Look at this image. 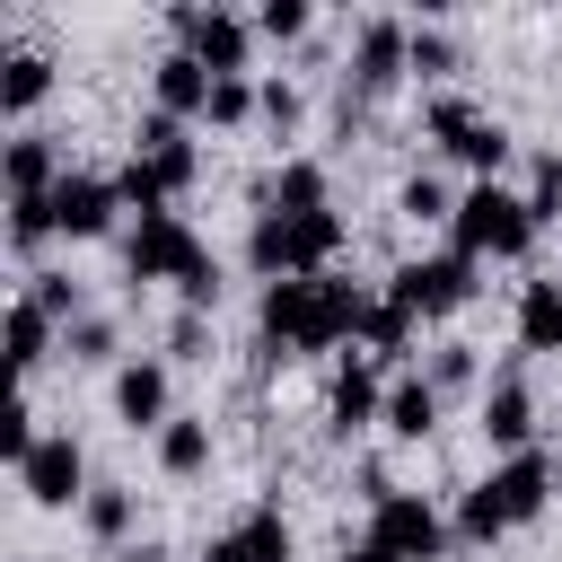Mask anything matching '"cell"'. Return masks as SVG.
<instances>
[{
	"label": "cell",
	"instance_id": "cell-1",
	"mask_svg": "<svg viewBox=\"0 0 562 562\" xmlns=\"http://www.w3.org/2000/svg\"><path fill=\"white\" fill-rule=\"evenodd\" d=\"M369 307H378V299H369L360 281H334V272L263 281V342H272V351H334V342H360Z\"/></svg>",
	"mask_w": 562,
	"mask_h": 562
},
{
	"label": "cell",
	"instance_id": "cell-36",
	"mask_svg": "<svg viewBox=\"0 0 562 562\" xmlns=\"http://www.w3.org/2000/svg\"><path fill=\"white\" fill-rule=\"evenodd\" d=\"M413 70L430 79V70H457V44L439 35V26H413Z\"/></svg>",
	"mask_w": 562,
	"mask_h": 562
},
{
	"label": "cell",
	"instance_id": "cell-25",
	"mask_svg": "<svg viewBox=\"0 0 562 562\" xmlns=\"http://www.w3.org/2000/svg\"><path fill=\"white\" fill-rule=\"evenodd\" d=\"M79 518H88L97 544H123V536H132V492H123V483H97V492L79 501Z\"/></svg>",
	"mask_w": 562,
	"mask_h": 562
},
{
	"label": "cell",
	"instance_id": "cell-26",
	"mask_svg": "<svg viewBox=\"0 0 562 562\" xmlns=\"http://www.w3.org/2000/svg\"><path fill=\"white\" fill-rule=\"evenodd\" d=\"M237 544H246V562H290V553H299V536H290L281 509H255V518L237 527Z\"/></svg>",
	"mask_w": 562,
	"mask_h": 562
},
{
	"label": "cell",
	"instance_id": "cell-16",
	"mask_svg": "<svg viewBox=\"0 0 562 562\" xmlns=\"http://www.w3.org/2000/svg\"><path fill=\"white\" fill-rule=\"evenodd\" d=\"M149 88H158V114H176V123L211 105V70H202V61L184 53V44H176V53H167V61L149 70Z\"/></svg>",
	"mask_w": 562,
	"mask_h": 562
},
{
	"label": "cell",
	"instance_id": "cell-24",
	"mask_svg": "<svg viewBox=\"0 0 562 562\" xmlns=\"http://www.w3.org/2000/svg\"><path fill=\"white\" fill-rule=\"evenodd\" d=\"M26 299H35V307H44V316H53L61 334H70L79 316H88V290H79L70 272H26Z\"/></svg>",
	"mask_w": 562,
	"mask_h": 562
},
{
	"label": "cell",
	"instance_id": "cell-32",
	"mask_svg": "<svg viewBox=\"0 0 562 562\" xmlns=\"http://www.w3.org/2000/svg\"><path fill=\"white\" fill-rule=\"evenodd\" d=\"M422 378H430L439 395H457V386H474V342H439V351L422 360Z\"/></svg>",
	"mask_w": 562,
	"mask_h": 562
},
{
	"label": "cell",
	"instance_id": "cell-38",
	"mask_svg": "<svg viewBox=\"0 0 562 562\" xmlns=\"http://www.w3.org/2000/svg\"><path fill=\"white\" fill-rule=\"evenodd\" d=\"M263 123H272V132L299 123V88H290V79H263Z\"/></svg>",
	"mask_w": 562,
	"mask_h": 562
},
{
	"label": "cell",
	"instance_id": "cell-3",
	"mask_svg": "<svg viewBox=\"0 0 562 562\" xmlns=\"http://www.w3.org/2000/svg\"><path fill=\"white\" fill-rule=\"evenodd\" d=\"M342 255V211H255L246 228V263L263 281H307Z\"/></svg>",
	"mask_w": 562,
	"mask_h": 562
},
{
	"label": "cell",
	"instance_id": "cell-37",
	"mask_svg": "<svg viewBox=\"0 0 562 562\" xmlns=\"http://www.w3.org/2000/svg\"><path fill=\"white\" fill-rule=\"evenodd\" d=\"M202 342H211V316H193V307H184V316L167 325V351H176V360H202Z\"/></svg>",
	"mask_w": 562,
	"mask_h": 562
},
{
	"label": "cell",
	"instance_id": "cell-33",
	"mask_svg": "<svg viewBox=\"0 0 562 562\" xmlns=\"http://www.w3.org/2000/svg\"><path fill=\"white\" fill-rule=\"evenodd\" d=\"M35 439H44V430H35L26 395H9V404H0V457H9V465H26V457H35Z\"/></svg>",
	"mask_w": 562,
	"mask_h": 562
},
{
	"label": "cell",
	"instance_id": "cell-7",
	"mask_svg": "<svg viewBox=\"0 0 562 562\" xmlns=\"http://www.w3.org/2000/svg\"><path fill=\"white\" fill-rule=\"evenodd\" d=\"M430 140H439L448 158H465V167H474V184H492V176H501V158H509V132H501L483 105H465V97H430Z\"/></svg>",
	"mask_w": 562,
	"mask_h": 562
},
{
	"label": "cell",
	"instance_id": "cell-41",
	"mask_svg": "<svg viewBox=\"0 0 562 562\" xmlns=\"http://www.w3.org/2000/svg\"><path fill=\"white\" fill-rule=\"evenodd\" d=\"M123 562H167V553H149V544H140V553H123Z\"/></svg>",
	"mask_w": 562,
	"mask_h": 562
},
{
	"label": "cell",
	"instance_id": "cell-31",
	"mask_svg": "<svg viewBox=\"0 0 562 562\" xmlns=\"http://www.w3.org/2000/svg\"><path fill=\"white\" fill-rule=\"evenodd\" d=\"M211 123H246V114H263V88L237 70V79H211V105H202Z\"/></svg>",
	"mask_w": 562,
	"mask_h": 562
},
{
	"label": "cell",
	"instance_id": "cell-18",
	"mask_svg": "<svg viewBox=\"0 0 562 562\" xmlns=\"http://www.w3.org/2000/svg\"><path fill=\"white\" fill-rule=\"evenodd\" d=\"M386 430H395V439H430V430H439V386H430L422 369L386 386Z\"/></svg>",
	"mask_w": 562,
	"mask_h": 562
},
{
	"label": "cell",
	"instance_id": "cell-14",
	"mask_svg": "<svg viewBox=\"0 0 562 562\" xmlns=\"http://www.w3.org/2000/svg\"><path fill=\"white\" fill-rule=\"evenodd\" d=\"M483 439H492L501 457L536 448V395H527V378H518V369H501V378L483 386Z\"/></svg>",
	"mask_w": 562,
	"mask_h": 562
},
{
	"label": "cell",
	"instance_id": "cell-27",
	"mask_svg": "<svg viewBox=\"0 0 562 562\" xmlns=\"http://www.w3.org/2000/svg\"><path fill=\"white\" fill-rule=\"evenodd\" d=\"M395 211H404V220H457V193H448V184H439V176L422 167V176H404Z\"/></svg>",
	"mask_w": 562,
	"mask_h": 562
},
{
	"label": "cell",
	"instance_id": "cell-19",
	"mask_svg": "<svg viewBox=\"0 0 562 562\" xmlns=\"http://www.w3.org/2000/svg\"><path fill=\"white\" fill-rule=\"evenodd\" d=\"M518 342L562 360V281H527L518 290Z\"/></svg>",
	"mask_w": 562,
	"mask_h": 562
},
{
	"label": "cell",
	"instance_id": "cell-30",
	"mask_svg": "<svg viewBox=\"0 0 562 562\" xmlns=\"http://www.w3.org/2000/svg\"><path fill=\"white\" fill-rule=\"evenodd\" d=\"M518 193H527L536 228H544V220H562V149H544V158L527 167V184H518Z\"/></svg>",
	"mask_w": 562,
	"mask_h": 562
},
{
	"label": "cell",
	"instance_id": "cell-6",
	"mask_svg": "<svg viewBox=\"0 0 562 562\" xmlns=\"http://www.w3.org/2000/svg\"><path fill=\"white\" fill-rule=\"evenodd\" d=\"M369 544H378L386 562H439V553H448V518H439L422 492H386V501L369 509Z\"/></svg>",
	"mask_w": 562,
	"mask_h": 562
},
{
	"label": "cell",
	"instance_id": "cell-8",
	"mask_svg": "<svg viewBox=\"0 0 562 562\" xmlns=\"http://www.w3.org/2000/svg\"><path fill=\"white\" fill-rule=\"evenodd\" d=\"M167 26L184 35V53H193L211 79H237L246 53H255V18H237V9H167Z\"/></svg>",
	"mask_w": 562,
	"mask_h": 562
},
{
	"label": "cell",
	"instance_id": "cell-15",
	"mask_svg": "<svg viewBox=\"0 0 562 562\" xmlns=\"http://www.w3.org/2000/svg\"><path fill=\"white\" fill-rule=\"evenodd\" d=\"M114 413H123V430H167L176 413H167V360H123L114 369Z\"/></svg>",
	"mask_w": 562,
	"mask_h": 562
},
{
	"label": "cell",
	"instance_id": "cell-20",
	"mask_svg": "<svg viewBox=\"0 0 562 562\" xmlns=\"http://www.w3.org/2000/svg\"><path fill=\"white\" fill-rule=\"evenodd\" d=\"M53 334H61V325H53L35 299H18V307H9V369H18V378H35V369L53 360Z\"/></svg>",
	"mask_w": 562,
	"mask_h": 562
},
{
	"label": "cell",
	"instance_id": "cell-21",
	"mask_svg": "<svg viewBox=\"0 0 562 562\" xmlns=\"http://www.w3.org/2000/svg\"><path fill=\"white\" fill-rule=\"evenodd\" d=\"M44 88H53V61H44L35 44H18V53L0 61V105L26 114V105H44Z\"/></svg>",
	"mask_w": 562,
	"mask_h": 562
},
{
	"label": "cell",
	"instance_id": "cell-28",
	"mask_svg": "<svg viewBox=\"0 0 562 562\" xmlns=\"http://www.w3.org/2000/svg\"><path fill=\"white\" fill-rule=\"evenodd\" d=\"M44 237H61V228H53V193H26V202H9V246H18V255H35Z\"/></svg>",
	"mask_w": 562,
	"mask_h": 562
},
{
	"label": "cell",
	"instance_id": "cell-22",
	"mask_svg": "<svg viewBox=\"0 0 562 562\" xmlns=\"http://www.w3.org/2000/svg\"><path fill=\"white\" fill-rule=\"evenodd\" d=\"M263 211H334V202H325V167H316V158H290V167L263 184Z\"/></svg>",
	"mask_w": 562,
	"mask_h": 562
},
{
	"label": "cell",
	"instance_id": "cell-29",
	"mask_svg": "<svg viewBox=\"0 0 562 562\" xmlns=\"http://www.w3.org/2000/svg\"><path fill=\"white\" fill-rule=\"evenodd\" d=\"M413 325H422V316H413L404 299H378V307H369V325H360V342H369V351H404V342H413Z\"/></svg>",
	"mask_w": 562,
	"mask_h": 562
},
{
	"label": "cell",
	"instance_id": "cell-35",
	"mask_svg": "<svg viewBox=\"0 0 562 562\" xmlns=\"http://www.w3.org/2000/svg\"><path fill=\"white\" fill-rule=\"evenodd\" d=\"M61 351H70V360H114V325H105V316H79V325L61 334Z\"/></svg>",
	"mask_w": 562,
	"mask_h": 562
},
{
	"label": "cell",
	"instance_id": "cell-13",
	"mask_svg": "<svg viewBox=\"0 0 562 562\" xmlns=\"http://www.w3.org/2000/svg\"><path fill=\"white\" fill-rule=\"evenodd\" d=\"M114 211H123L114 176H61V184H53V228H61V237H105Z\"/></svg>",
	"mask_w": 562,
	"mask_h": 562
},
{
	"label": "cell",
	"instance_id": "cell-17",
	"mask_svg": "<svg viewBox=\"0 0 562 562\" xmlns=\"http://www.w3.org/2000/svg\"><path fill=\"white\" fill-rule=\"evenodd\" d=\"M70 167H61V149L44 140V132H18L9 140V202H26V193H53Z\"/></svg>",
	"mask_w": 562,
	"mask_h": 562
},
{
	"label": "cell",
	"instance_id": "cell-11",
	"mask_svg": "<svg viewBox=\"0 0 562 562\" xmlns=\"http://www.w3.org/2000/svg\"><path fill=\"white\" fill-rule=\"evenodd\" d=\"M18 492H26L35 509H70V501H88L97 483H88V457H79V439H70V430L35 439V457L18 465Z\"/></svg>",
	"mask_w": 562,
	"mask_h": 562
},
{
	"label": "cell",
	"instance_id": "cell-40",
	"mask_svg": "<svg viewBox=\"0 0 562 562\" xmlns=\"http://www.w3.org/2000/svg\"><path fill=\"white\" fill-rule=\"evenodd\" d=\"M342 562H386V553H378V544L360 536V544H342Z\"/></svg>",
	"mask_w": 562,
	"mask_h": 562
},
{
	"label": "cell",
	"instance_id": "cell-4",
	"mask_svg": "<svg viewBox=\"0 0 562 562\" xmlns=\"http://www.w3.org/2000/svg\"><path fill=\"white\" fill-rule=\"evenodd\" d=\"M123 272H132V281H176L193 316L220 307V263L202 255V237H193L176 211H167V220H140V228L123 237Z\"/></svg>",
	"mask_w": 562,
	"mask_h": 562
},
{
	"label": "cell",
	"instance_id": "cell-39",
	"mask_svg": "<svg viewBox=\"0 0 562 562\" xmlns=\"http://www.w3.org/2000/svg\"><path fill=\"white\" fill-rule=\"evenodd\" d=\"M202 562H246V544H237V536H211V544H202Z\"/></svg>",
	"mask_w": 562,
	"mask_h": 562
},
{
	"label": "cell",
	"instance_id": "cell-23",
	"mask_svg": "<svg viewBox=\"0 0 562 562\" xmlns=\"http://www.w3.org/2000/svg\"><path fill=\"white\" fill-rule=\"evenodd\" d=\"M158 465H167V474H202V465H211V422L176 413V422L158 430Z\"/></svg>",
	"mask_w": 562,
	"mask_h": 562
},
{
	"label": "cell",
	"instance_id": "cell-34",
	"mask_svg": "<svg viewBox=\"0 0 562 562\" xmlns=\"http://www.w3.org/2000/svg\"><path fill=\"white\" fill-rule=\"evenodd\" d=\"M255 35H272V44L307 35V0H263V9H255Z\"/></svg>",
	"mask_w": 562,
	"mask_h": 562
},
{
	"label": "cell",
	"instance_id": "cell-10",
	"mask_svg": "<svg viewBox=\"0 0 562 562\" xmlns=\"http://www.w3.org/2000/svg\"><path fill=\"white\" fill-rule=\"evenodd\" d=\"M404 70H413V26H404V18H369V26L351 35V97H342V114H351L360 97L395 88Z\"/></svg>",
	"mask_w": 562,
	"mask_h": 562
},
{
	"label": "cell",
	"instance_id": "cell-9",
	"mask_svg": "<svg viewBox=\"0 0 562 562\" xmlns=\"http://www.w3.org/2000/svg\"><path fill=\"white\" fill-rule=\"evenodd\" d=\"M386 299H404L413 316H457L465 299H474V255H413L395 281H386Z\"/></svg>",
	"mask_w": 562,
	"mask_h": 562
},
{
	"label": "cell",
	"instance_id": "cell-2",
	"mask_svg": "<svg viewBox=\"0 0 562 562\" xmlns=\"http://www.w3.org/2000/svg\"><path fill=\"white\" fill-rule=\"evenodd\" d=\"M553 457L544 448H518V457H501L474 492H465V509H457V536L465 544H492V536H509V527H527L544 501H553Z\"/></svg>",
	"mask_w": 562,
	"mask_h": 562
},
{
	"label": "cell",
	"instance_id": "cell-5",
	"mask_svg": "<svg viewBox=\"0 0 562 562\" xmlns=\"http://www.w3.org/2000/svg\"><path fill=\"white\" fill-rule=\"evenodd\" d=\"M448 237H457V255H474V263H483V255L509 263V255L536 246V211H527V193H509V184L492 176V184H465V193H457Z\"/></svg>",
	"mask_w": 562,
	"mask_h": 562
},
{
	"label": "cell",
	"instance_id": "cell-12",
	"mask_svg": "<svg viewBox=\"0 0 562 562\" xmlns=\"http://www.w3.org/2000/svg\"><path fill=\"white\" fill-rule=\"evenodd\" d=\"M369 422H386V386H378V369L351 351V360L334 369V386H325V430L351 439V430H369Z\"/></svg>",
	"mask_w": 562,
	"mask_h": 562
}]
</instances>
